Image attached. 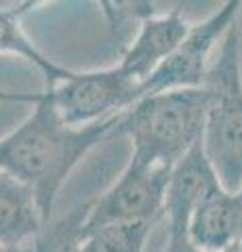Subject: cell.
<instances>
[{
  "instance_id": "1",
  "label": "cell",
  "mask_w": 242,
  "mask_h": 252,
  "mask_svg": "<svg viewBox=\"0 0 242 252\" xmlns=\"http://www.w3.org/2000/svg\"><path fill=\"white\" fill-rule=\"evenodd\" d=\"M120 116L87 126H69L44 86L32 114L9 135L0 137V170L32 189L44 220L51 223L53 206L68 177L91 149L116 135Z\"/></svg>"
},
{
  "instance_id": "2",
  "label": "cell",
  "mask_w": 242,
  "mask_h": 252,
  "mask_svg": "<svg viewBox=\"0 0 242 252\" xmlns=\"http://www.w3.org/2000/svg\"><path fill=\"white\" fill-rule=\"evenodd\" d=\"M208 112V91L181 89L147 94L122 112L116 135L129 137L133 158L177 166L202 143Z\"/></svg>"
},
{
  "instance_id": "3",
  "label": "cell",
  "mask_w": 242,
  "mask_h": 252,
  "mask_svg": "<svg viewBox=\"0 0 242 252\" xmlns=\"http://www.w3.org/2000/svg\"><path fill=\"white\" fill-rule=\"evenodd\" d=\"M205 89L208 112L202 147L223 189L242 191V67L238 23L219 44L217 59L210 61Z\"/></svg>"
},
{
  "instance_id": "4",
  "label": "cell",
  "mask_w": 242,
  "mask_h": 252,
  "mask_svg": "<svg viewBox=\"0 0 242 252\" xmlns=\"http://www.w3.org/2000/svg\"><path fill=\"white\" fill-rule=\"evenodd\" d=\"M173 166L150 164L131 156L120 177L91 200L84 233L110 223H156L165 217Z\"/></svg>"
},
{
  "instance_id": "5",
  "label": "cell",
  "mask_w": 242,
  "mask_h": 252,
  "mask_svg": "<svg viewBox=\"0 0 242 252\" xmlns=\"http://www.w3.org/2000/svg\"><path fill=\"white\" fill-rule=\"evenodd\" d=\"M59 116L69 126H87L127 112L139 101V82L120 65L78 72L68 80L44 84Z\"/></svg>"
},
{
  "instance_id": "6",
  "label": "cell",
  "mask_w": 242,
  "mask_h": 252,
  "mask_svg": "<svg viewBox=\"0 0 242 252\" xmlns=\"http://www.w3.org/2000/svg\"><path fill=\"white\" fill-rule=\"evenodd\" d=\"M240 6V0H228L208 17L192 23L187 36L173 51V55L139 86V99L167 91L205 86L210 67V55L217 49V44L223 42L228 32L236 26Z\"/></svg>"
},
{
  "instance_id": "7",
  "label": "cell",
  "mask_w": 242,
  "mask_h": 252,
  "mask_svg": "<svg viewBox=\"0 0 242 252\" xmlns=\"http://www.w3.org/2000/svg\"><path fill=\"white\" fill-rule=\"evenodd\" d=\"M190 28L192 23L183 17L179 6L160 15H147L139 21L135 40L124 51L118 65L141 86L173 55Z\"/></svg>"
},
{
  "instance_id": "8",
  "label": "cell",
  "mask_w": 242,
  "mask_h": 252,
  "mask_svg": "<svg viewBox=\"0 0 242 252\" xmlns=\"http://www.w3.org/2000/svg\"><path fill=\"white\" fill-rule=\"evenodd\" d=\"M190 240L200 252H221L242 244V191L213 189L192 212Z\"/></svg>"
},
{
  "instance_id": "9",
  "label": "cell",
  "mask_w": 242,
  "mask_h": 252,
  "mask_svg": "<svg viewBox=\"0 0 242 252\" xmlns=\"http://www.w3.org/2000/svg\"><path fill=\"white\" fill-rule=\"evenodd\" d=\"M44 225L46 220L32 189L0 170V244L28 246Z\"/></svg>"
},
{
  "instance_id": "10",
  "label": "cell",
  "mask_w": 242,
  "mask_h": 252,
  "mask_svg": "<svg viewBox=\"0 0 242 252\" xmlns=\"http://www.w3.org/2000/svg\"><path fill=\"white\" fill-rule=\"evenodd\" d=\"M38 2H4L0 6V55H15L44 76V84H59L72 76L74 69L59 65L32 42L21 26V17L32 11Z\"/></svg>"
},
{
  "instance_id": "11",
  "label": "cell",
  "mask_w": 242,
  "mask_h": 252,
  "mask_svg": "<svg viewBox=\"0 0 242 252\" xmlns=\"http://www.w3.org/2000/svg\"><path fill=\"white\" fill-rule=\"evenodd\" d=\"M89 210L91 202H84L82 206L69 210L66 217L46 223L32 242V252H82Z\"/></svg>"
},
{
  "instance_id": "12",
  "label": "cell",
  "mask_w": 242,
  "mask_h": 252,
  "mask_svg": "<svg viewBox=\"0 0 242 252\" xmlns=\"http://www.w3.org/2000/svg\"><path fill=\"white\" fill-rule=\"evenodd\" d=\"M152 223H110L84 233L82 252H143Z\"/></svg>"
},
{
  "instance_id": "13",
  "label": "cell",
  "mask_w": 242,
  "mask_h": 252,
  "mask_svg": "<svg viewBox=\"0 0 242 252\" xmlns=\"http://www.w3.org/2000/svg\"><path fill=\"white\" fill-rule=\"evenodd\" d=\"M167 248L165 252H200L190 240V217L167 215Z\"/></svg>"
},
{
  "instance_id": "14",
  "label": "cell",
  "mask_w": 242,
  "mask_h": 252,
  "mask_svg": "<svg viewBox=\"0 0 242 252\" xmlns=\"http://www.w3.org/2000/svg\"><path fill=\"white\" fill-rule=\"evenodd\" d=\"M38 99H40V93H6V91H0V101H17V103L36 105Z\"/></svg>"
},
{
  "instance_id": "15",
  "label": "cell",
  "mask_w": 242,
  "mask_h": 252,
  "mask_svg": "<svg viewBox=\"0 0 242 252\" xmlns=\"http://www.w3.org/2000/svg\"><path fill=\"white\" fill-rule=\"evenodd\" d=\"M0 252H32V246H4V244H0Z\"/></svg>"
},
{
  "instance_id": "16",
  "label": "cell",
  "mask_w": 242,
  "mask_h": 252,
  "mask_svg": "<svg viewBox=\"0 0 242 252\" xmlns=\"http://www.w3.org/2000/svg\"><path fill=\"white\" fill-rule=\"evenodd\" d=\"M221 252H242V244H236V246H232L228 250H221Z\"/></svg>"
},
{
  "instance_id": "17",
  "label": "cell",
  "mask_w": 242,
  "mask_h": 252,
  "mask_svg": "<svg viewBox=\"0 0 242 252\" xmlns=\"http://www.w3.org/2000/svg\"><path fill=\"white\" fill-rule=\"evenodd\" d=\"M2 4H4V2H0V6H2Z\"/></svg>"
}]
</instances>
